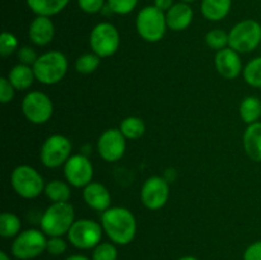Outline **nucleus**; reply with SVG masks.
Masks as SVG:
<instances>
[{
	"mask_svg": "<svg viewBox=\"0 0 261 260\" xmlns=\"http://www.w3.org/2000/svg\"><path fill=\"white\" fill-rule=\"evenodd\" d=\"M101 224L103 232L116 245H129L137 235V219L124 206H111L102 212Z\"/></svg>",
	"mask_w": 261,
	"mask_h": 260,
	"instance_id": "f257e3e1",
	"label": "nucleus"
},
{
	"mask_svg": "<svg viewBox=\"0 0 261 260\" xmlns=\"http://www.w3.org/2000/svg\"><path fill=\"white\" fill-rule=\"evenodd\" d=\"M74 206L69 201L51 203L41 217V231L50 237L68 235L75 222Z\"/></svg>",
	"mask_w": 261,
	"mask_h": 260,
	"instance_id": "f03ea898",
	"label": "nucleus"
},
{
	"mask_svg": "<svg viewBox=\"0 0 261 260\" xmlns=\"http://www.w3.org/2000/svg\"><path fill=\"white\" fill-rule=\"evenodd\" d=\"M32 68L36 79L40 83L51 86L59 83L65 76L68 71V59L60 51H47L38 56Z\"/></svg>",
	"mask_w": 261,
	"mask_h": 260,
	"instance_id": "7ed1b4c3",
	"label": "nucleus"
},
{
	"mask_svg": "<svg viewBox=\"0 0 261 260\" xmlns=\"http://www.w3.org/2000/svg\"><path fill=\"white\" fill-rule=\"evenodd\" d=\"M135 25L140 37L147 42L161 41L168 28L166 22V13L154 5L144 7L138 13Z\"/></svg>",
	"mask_w": 261,
	"mask_h": 260,
	"instance_id": "20e7f679",
	"label": "nucleus"
},
{
	"mask_svg": "<svg viewBox=\"0 0 261 260\" xmlns=\"http://www.w3.org/2000/svg\"><path fill=\"white\" fill-rule=\"evenodd\" d=\"M228 47L239 54L254 51L261 45V24L254 19H245L229 31Z\"/></svg>",
	"mask_w": 261,
	"mask_h": 260,
	"instance_id": "39448f33",
	"label": "nucleus"
},
{
	"mask_svg": "<svg viewBox=\"0 0 261 260\" xmlns=\"http://www.w3.org/2000/svg\"><path fill=\"white\" fill-rule=\"evenodd\" d=\"M10 184L15 193L24 199L37 198L42 191H45L46 186L41 173L27 165L17 166L13 170Z\"/></svg>",
	"mask_w": 261,
	"mask_h": 260,
	"instance_id": "423d86ee",
	"label": "nucleus"
},
{
	"mask_svg": "<svg viewBox=\"0 0 261 260\" xmlns=\"http://www.w3.org/2000/svg\"><path fill=\"white\" fill-rule=\"evenodd\" d=\"M47 239L40 229H25L20 232L12 244V254L18 260H32L46 251Z\"/></svg>",
	"mask_w": 261,
	"mask_h": 260,
	"instance_id": "0eeeda50",
	"label": "nucleus"
},
{
	"mask_svg": "<svg viewBox=\"0 0 261 260\" xmlns=\"http://www.w3.org/2000/svg\"><path fill=\"white\" fill-rule=\"evenodd\" d=\"M92 51L101 59L112 56L120 46V33L114 24L107 22L98 23L89 36Z\"/></svg>",
	"mask_w": 261,
	"mask_h": 260,
	"instance_id": "6e6552de",
	"label": "nucleus"
},
{
	"mask_svg": "<svg viewBox=\"0 0 261 260\" xmlns=\"http://www.w3.org/2000/svg\"><path fill=\"white\" fill-rule=\"evenodd\" d=\"M22 112L25 119L32 124H46L53 117V101L43 92H28L22 101Z\"/></svg>",
	"mask_w": 261,
	"mask_h": 260,
	"instance_id": "1a4fd4ad",
	"label": "nucleus"
},
{
	"mask_svg": "<svg viewBox=\"0 0 261 260\" xmlns=\"http://www.w3.org/2000/svg\"><path fill=\"white\" fill-rule=\"evenodd\" d=\"M102 224L92 219H78L73 223L68 232L70 244L76 249H94L101 242Z\"/></svg>",
	"mask_w": 261,
	"mask_h": 260,
	"instance_id": "9d476101",
	"label": "nucleus"
},
{
	"mask_svg": "<svg viewBox=\"0 0 261 260\" xmlns=\"http://www.w3.org/2000/svg\"><path fill=\"white\" fill-rule=\"evenodd\" d=\"M71 157V142L61 134L50 135L41 147L40 158L47 168L60 167Z\"/></svg>",
	"mask_w": 261,
	"mask_h": 260,
	"instance_id": "9b49d317",
	"label": "nucleus"
},
{
	"mask_svg": "<svg viewBox=\"0 0 261 260\" xmlns=\"http://www.w3.org/2000/svg\"><path fill=\"white\" fill-rule=\"evenodd\" d=\"M170 196V185L161 176H152L144 181L140 190V199L145 208L158 211L166 205Z\"/></svg>",
	"mask_w": 261,
	"mask_h": 260,
	"instance_id": "f8f14e48",
	"label": "nucleus"
},
{
	"mask_svg": "<svg viewBox=\"0 0 261 260\" xmlns=\"http://www.w3.org/2000/svg\"><path fill=\"white\" fill-rule=\"evenodd\" d=\"M64 175L74 188H86L93 178V165L84 154H73L64 165Z\"/></svg>",
	"mask_w": 261,
	"mask_h": 260,
	"instance_id": "ddd939ff",
	"label": "nucleus"
},
{
	"mask_svg": "<svg viewBox=\"0 0 261 260\" xmlns=\"http://www.w3.org/2000/svg\"><path fill=\"white\" fill-rule=\"evenodd\" d=\"M126 149V138L120 129H107L99 135L97 150L106 162H116L121 160Z\"/></svg>",
	"mask_w": 261,
	"mask_h": 260,
	"instance_id": "4468645a",
	"label": "nucleus"
},
{
	"mask_svg": "<svg viewBox=\"0 0 261 260\" xmlns=\"http://www.w3.org/2000/svg\"><path fill=\"white\" fill-rule=\"evenodd\" d=\"M214 64L218 73L226 79L237 78L242 71V61L239 53L231 47L217 51Z\"/></svg>",
	"mask_w": 261,
	"mask_h": 260,
	"instance_id": "2eb2a0df",
	"label": "nucleus"
},
{
	"mask_svg": "<svg viewBox=\"0 0 261 260\" xmlns=\"http://www.w3.org/2000/svg\"><path fill=\"white\" fill-rule=\"evenodd\" d=\"M54 35H55V25L50 17L37 15L31 22L28 28V37L36 46L48 45L54 40Z\"/></svg>",
	"mask_w": 261,
	"mask_h": 260,
	"instance_id": "dca6fc26",
	"label": "nucleus"
},
{
	"mask_svg": "<svg viewBox=\"0 0 261 260\" xmlns=\"http://www.w3.org/2000/svg\"><path fill=\"white\" fill-rule=\"evenodd\" d=\"M83 199L88 206L98 212H105L111 208V194L109 189L99 183L92 181L83 188Z\"/></svg>",
	"mask_w": 261,
	"mask_h": 260,
	"instance_id": "f3484780",
	"label": "nucleus"
},
{
	"mask_svg": "<svg viewBox=\"0 0 261 260\" xmlns=\"http://www.w3.org/2000/svg\"><path fill=\"white\" fill-rule=\"evenodd\" d=\"M194 18L193 8L185 2L176 3L166 12L167 27L172 31H184L191 24Z\"/></svg>",
	"mask_w": 261,
	"mask_h": 260,
	"instance_id": "a211bd4d",
	"label": "nucleus"
},
{
	"mask_svg": "<svg viewBox=\"0 0 261 260\" xmlns=\"http://www.w3.org/2000/svg\"><path fill=\"white\" fill-rule=\"evenodd\" d=\"M244 148L247 157L255 162H261V122L247 126L244 133Z\"/></svg>",
	"mask_w": 261,
	"mask_h": 260,
	"instance_id": "6ab92c4d",
	"label": "nucleus"
},
{
	"mask_svg": "<svg viewBox=\"0 0 261 260\" xmlns=\"http://www.w3.org/2000/svg\"><path fill=\"white\" fill-rule=\"evenodd\" d=\"M8 79L15 88V91H25L32 86L36 76L32 66L19 63L10 69Z\"/></svg>",
	"mask_w": 261,
	"mask_h": 260,
	"instance_id": "aec40b11",
	"label": "nucleus"
},
{
	"mask_svg": "<svg viewBox=\"0 0 261 260\" xmlns=\"http://www.w3.org/2000/svg\"><path fill=\"white\" fill-rule=\"evenodd\" d=\"M232 7V0H203L201 14L212 22H218L227 17Z\"/></svg>",
	"mask_w": 261,
	"mask_h": 260,
	"instance_id": "412c9836",
	"label": "nucleus"
},
{
	"mask_svg": "<svg viewBox=\"0 0 261 260\" xmlns=\"http://www.w3.org/2000/svg\"><path fill=\"white\" fill-rule=\"evenodd\" d=\"M28 8L36 15L53 17L59 14L68 5L69 0H25Z\"/></svg>",
	"mask_w": 261,
	"mask_h": 260,
	"instance_id": "4be33fe9",
	"label": "nucleus"
},
{
	"mask_svg": "<svg viewBox=\"0 0 261 260\" xmlns=\"http://www.w3.org/2000/svg\"><path fill=\"white\" fill-rule=\"evenodd\" d=\"M240 116L247 125L255 124L261 117V101L255 96L246 97L240 105Z\"/></svg>",
	"mask_w": 261,
	"mask_h": 260,
	"instance_id": "5701e85b",
	"label": "nucleus"
},
{
	"mask_svg": "<svg viewBox=\"0 0 261 260\" xmlns=\"http://www.w3.org/2000/svg\"><path fill=\"white\" fill-rule=\"evenodd\" d=\"M70 184H66L61 180H53L46 184L45 191L48 199L53 203H63V201H69L71 196Z\"/></svg>",
	"mask_w": 261,
	"mask_h": 260,
	"instance_id": "b1692460",
	"label": "nucleus"
},
{
	"mask_svg": "<svg viewBox=\"0 0 261 260\" xmlns=\"http://www.w3.org/2000/svg\"><path fill=\"white\" fill-rule=\"evenodd\" d=\"M22 223L17 214L10 212H3L0 216V236L4 239L17 237L20 233Z\"/></svg>",
	"mask_w": 261,
	"mask_h": 260,
	"instance_id": "393cba45",
	"label": "nucleus"
},
{
	"mask_svg": "<svg viewBox=\"0 0 261 260\" xmlns=\"http://www.w3.org/2000/svg\"><path fill=\"white\" fill-rule=\"evenodd\" d=\"M120 130L126 139L137 140L143 137L145 133V124L140 117L129 116L125 117L120 124Z\"/></svg>",
	"mask_w": 261,
	"mask_h": 260,
	"instance_id": "a878e982",
	"label": "nucleus"
},
{
	"mask_svg": "<svg viewBox=\"0 0 261 260\" xmlns=\"http://www.w3.org/2000/svg\"><path fill=\"white\" fill-rule=\"evenodd\" d=\"M99 64H101V58L97 54H83L76 59L75 70L81 74H92L98 69Z\"/></svg>",
	"mask_w": 261,
	"mask_h": 260,
	"instance_id": "bb28decb",
	"label": "nucleus"
},
{
	"mask_svg": "<svg viewBox=\"0 0 261 260\" xmlns=\"http://www.w3.org/2000/svg\"><path fill=\"white\" fill-rule=\"evenodd\" d=\"M244 79L255 88H261V56L252 59L244 69Z\"/></svg>",
	"mask_w": 261,
	"mask_h": 260,
	"instance_id": "cd10ccee",
	"label": "nucleus"
},
{
	"mask_svg": "<svg viewBox=\"0 0 261 260\" xmlns=\"http://www.w3.org/2000/svg\"><path fill=\"white\" fill-rule=\"evenodd\" d=\"M205 42L212 50H223L228 46L229 43V36L226 31L219 30V28H214L211 30L205 36Z\"/></svg>",
	"mask_w": 261,
	"mask_h": 260,
	"instance_id": "c85d7f7f",
	"label": "nucleus"
},
{
	"mask_svg": "<svg viewBox=\"0 0 261 260\" xmlns=\"http://www.w3.org/2000/svg\"><path fill=\"white\" fill-rule=\"evenodd\" d=\"M117 249L114 242H99L92 252V260H117Z\"/></svg>",
	"mask_w": 261,
	"mask_h": 260,
	"instance_id": "c756f323",
	"label": "nucleus"
},
{
	"mask_svg": "<svg viewBox=\"0 0 261 260\" xmlns=\"http://www.w3.org/2000/svg\"><path fill=\"white\" fill-rule=\"evenodd\" d=\"M15 51H18L17 37L10 32H3L0 36V54L3 58L12 55Z\"/></svg>",
	"mask_w": 261,
	"mask_h": 260,
	"instance_id": "7c9ffc66",
	"label": "nucleus"
},
{
	"mask_svg": "<svg viewBox=\"0 0 261 260\" xmlns=\"http://www.w3.org/2000/svg\"><path fill=\"white\" fill-rule=\"evenodd\" d=\"M138 4V0H107L110 10L115 14L125 15L132 13Z\"/></svg>",
	"mask_w": 261,
	"mask_h": 260,
	"instance_id": "2f4dec72",
	"label": "nucleus"
},
{
	"mask_svg": "<svg viewBox=\"0 0 261 260\" xmlns=\"http://www.w3.org/2000/svg\"><path fill=\"white\" fill-rule=\"evenodd\" d=\"M68 249L66 241L63 239V236L50 237L47 239V246H46V251L54 256H59V255L64 254Z\"/></svg>",
	"mask_w": 261,
	"mask_h": 260,
	"instance_id": "473e14b6",
	"label": "nucleus"
},
{
	"mask_svg": "<svg viewBox=\"0 0 261 260\" xmlns=\"http://www.w3.org/2000/svg\"><path fill=\"white\" fill-rule=\"evenodd\" d=\"M15 88L12 86L8 78H0V102L3 105L9 103L14 98Z\"/></svg>",
	"mask_w": 261,
	"mask_h": 260,
	"instance_id": "72a5a7b5",
	"label": "nucleus"
},
{
	"mask_svg": "<svg viewBox=\"0 0 261 260\" xmlns=\"http://www.w3.org/2000/svg\"><path fill=\"white\" fill-rule=\"evenodd\" d=\"M18 60H19L20 64H24V65L33 66V64L36 63V60L38 59L37 54L30 46H23V47L18 48L17 51Z\"/></svg>",
	"mask_w": 261,
	"mask_h": 260,
	"instance_id": "f704fd0d",
	"label": "nucleus"
},
{
	"mask_svg": "<svg viewBox=\"0 0 261 260\" xmlns=\"http://www.w3.org/2000/svg\"><path fill=\"white\" fill-rule=\"evenodd\" d=\"M78 5L84 13L96 14L101 12L105 5V0H78Z\"/></svg>",
	"mask_w": 261,
	"mask_h": 260,
	"instance_id": "c9c22d12",
	"label": "nucleus"
},
{
	"mask_svg": "<svg viewBox=\"0 0 261 260\" xmlns=\"http://www.w3.org/2000/svg\"><path fill=\"white\" fill-rule=\"evenodd\" d=\"M244 260H261V240L247 246L244 252Z\"/></svg>",
	"mask_w": 261,
	"mask_h": 260,
	"instance_id": "e433bc0d",
	"label": "nucleus"
},
{
	"mask_svg": "<svg viewBox=\"0 0 261 260\" xmlns=\"http://www.w3.org/2000/svg\"><path fill=\"white\" fill-rule=\"evenodd\" d=\"M172 5L173 0H154V7H157L162 12H167Z\"/></svg>",
	"mask_w": 261,
	"mask_h": 260,
	"instance_id": "4c0bfd02",
	"label": "nucleus"
},
{
	"mask_svg": "<svg viewBox=\"0 0 261 260\" xmlns=\"http://www.w3.org/2000/svg\"><path fill=\"white\" fill-rule=\"evenodd\" d=\"M64 260H91V259L87 256H84V255L75 254V255H70V256H68L66 259H64Z\"/></svg>",
	"mask_w": 261,
	"mask_h": 260,
	"instance_id": "58836bf2",
	"label": "nucleus"
},
{
	"mask_svg": "<svg viewBox=\"0 0 261 260\" xmlns=\"http://www.w3.org/2000/svg\"><path fill=\"white\" fill-rule=\"evenodd\" d=\"M0 260H12L5 251H0Z\"/></svg>",
	"mask_w": 261,
	"mask_h": 260,
	"instance_id": "ea45409f",
	"label": "nucleus"
},
{
	"mask_svg": "<svg viewBox=\"0 0 261 260\" xmlns=\"http://www.w3.org/2000/svg\"><path fill=\"white\" fill-rule=\"evenodd\" d=\"M177 260H199V259H196V257H194V256H182Z\"/></svg>",
	"mask_w": 261,
	"mask_h": 260,
	"instance_id": "a19ab883",
	"label": "nucleus"
},
{
	"mask_svg": "<svg viewBox=\"0 0 261 260\" xmlns=\"http://www.w3.org/2000/svg\"><path fill=\"white\" fill-rule=\"evenodd\" d=\"M181 2H185V3H190V2H194V0H181Z\"/></svg>",
	"mask_w": 261,
	"mask_h": 260,
	"instance_id": "79ce46f5",
	"label": "nucleus"
}]
</instances>
